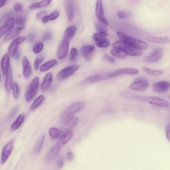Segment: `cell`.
I'll use <instances>...</instances> for the list:
<instances>
[{
    "instance_id": "1",
    "label": "cell",
    "mask_w": 170,
    "mask_h": 170,
    "mask_svg": "<svg viewBox=\"0 0 170 170\" xmlns=\"http://www.w3.org/2000/svg\"><path fill=\"white\" fill-rule=\"evenodd\" d=\"M129 97L138 101L159 107H167L169 106V102L166 100L157 97L139 95H129Z\"/></svg>"
},
{
    "instance_id": "2",
    "label": "cell",
    "mask_w": 170,
    "mask_h": 170,
    "mask_svg": "<svg viewBox=\"0 0 170 170\" xmlns=\"http://www.w3.org/2000/svg\"><path fill=\"white\" fill-rule=\"evenodd\" d=\"M117 35L122 41L134 48L142 50L146 49L148 47V45L145 42L129 37L122 32H118Z\"/></svg>"
},
{
    "instance_id": "3",
    "label": "cell",
    "mask_w": 170,
    "mask_h": 170,
    "mask_svg": "<svg viewBox=\"0 0 170 170\" xmlns=\"http://www.w3.org/2000/svg\"><path fill=\"white\" fill-rule=\"evenodd\" d=\"M85 105V103L84 102H78L72 104L63 112L61 116V121L66 122L75 113L82 110Z\"/></svg>"
},
{
    "instance_id": "4",
    "label": "cell",
    "mask_w": 170,
    "mask_h": 170,
    "mask_svg": "<svg viewBox=\"0 0 170 170\" xmlns=\"http://www.w3.org/2000/svg\"><path fill=\"white\" fill-rule=\"evenodd\" d=\"M39 80L38 77H35L30 84L25 95V100L27 102H31L36 96L39 89Z\"/></svg>"
},
{
    "instance_id": "5",
    "label": "cell",
    "mask_w": 170,
    "mask_h": 170,
    "mask_svg": "<svg viewBox=\"0 0 170 170\" xmlns=\"http://www.w3.org/2000/svg\"><path fill=\"white\" fill-rule=\"evenodd\" d=\"M149 83L146 78L140 77L137 78L130 85L129 88L139 91H144L149 87Z\"/></svg>"
},
{
    "instance_id": "6",
    "label": "cell",
    "mask_w": 170,
    "mask_h": 170,
    "mask_svg": "<svg viewBox=\"0 0 170 170\" xmlns=\"http://www.w3.org/2000/svg\"><path fill=\"white\" fill-rule=\"evenodd\" d=\"M79 68V65L75 64L64 68L58 74L56 79L58 81L66 79L75 73Z\"/></svg>"
},
{
    "instance_id": "7",
    "label": "cell",
    "mask_w": 170,
    "mask_h": 170,
    "mask_svg": "<svg viewBox=\"0 0 170 170\" xmlns=\"http://www.w3.org/2000/svg\"><path fill=\"white\" fill-rule=\"evenodd\" d=\"M96 15L99 22L106 25H108L109 23L105 15L102 2L101 0L97 1L95 9Z\"/></svg>"
},
{
    "instance_id": "8",
    "label": "cell",
    "mask_w": 170,
    "mask_h": 170,
    "mask_svg": "<svg viewBox=\"0 0 170 170\" xmlns=\"http://www.w3.org/2000/svg\"><path fill=\"white\" fill-rule=\"evenodd\" d=\"M163 53L162 49H156L144 59V62L149 63L157 62L162 58Z\"/></svg>"
},
{
    "instance_id": "9",
    "label": "cell",
    "mask_w": 170,
    "mask_h": 170,
    "mask_svg": "<svg viewBox=\"0 0 170 170\" xmlns=\"http://www.w3.org/2000/svg\"><path fill=\"white\" fill-rule=\"evenodd\" d=\"M69 40L64 38L58 48L57 52V56L60 60L64 59L67 55L69 47Z\"/></svg>"
},
{
    "instance_id": "10",
    "label": "cell",
    "mask_w": 170,
    "mask_h": 170,
    "mask_svg": "<svg viewBox=\"0 0 170 170\" xmlns=\"http://www.w3.org/2000/svg\"><path fill=\"white\" fill-rule=\"evenodd\" d=\"M139 73L138 69L135 68H121L109 74V78H110L117 76L123 75H136Z\"/></svg>"
},
{
    "instance_id": "11",
    "label": "cell",
    "mask_w": 170,
    "mask_h": 170,
    "mask_svg": "<svg viewBox=\"0 0 170 170\" xmlns=\"http://www.w3.org/2000/svg\"><path fill=\"white\" fill-rule=\"evenodd\" d=\"M26 39L25 37H20L16 38L11 43L9 48L8 55L11 57H14L16 55L19 45L23 42Z\"/></svg>"
},
{
    "instance_id": "12",
    "label": "cell",
    "mask_w": 170,
    "mask_h": 170,
    "mask_svg": "<svg viewBox=\"0 0 170 170\" xmlns=\"http://www.w3.org/2000/svg\"><path fill=\"white\" fill-rule=\"evenodd\" d=\"M14 141H11L4 147L1 158L2 164H3L6 162L9 157L11 154L14 148Z\"/></svg>"
},
{
    "instance_id": "13",
    "label": "cell",
    "mask_w": 170,
    "mask_h": 170,
    "mask_svg": "<svg viewBox=\"0 0 170 170\" xmlns=\"http://www.w3.org/2000/svg\"><path fill=\"white\" fill-rule=\"evenodd\" d=\"M93 39L96 45L99 48H106L110 45V42L108 39L98 33L93 35Z\"/></svg>"
},
{
    "instance_id": "14",
    "label": "cell",
    "mask_w": 170,
    "mask_h": 170,
    "mask_svg": "<svg viewBox=\"0 0 170 170\" xmlns=\"http://www.w3.org/2000/svg\"><path fill=\"white\" fill-rule=\"evenodd\" d=\"M170 89V83L162 81L156 83L153 86V89L155 92L163 93L167 92Z\"/></svg>"
},
{
    "instance_id": "15",
    "label": "cell",
    "mask_w": 170,
    "mask_h": 170,
    "mask_svg": "<svg viewBox=\"0 0 170 170\" xmlns=\"http://www.w3.org/2000/svg\"><path fill=\"white\" fill-rule=\"evenodd\" d=\"M95 49V47L92 45L84 46L81 49V54L86 60H89L92 57Z\"/></svg>"
},
{
    "instance_id": "16",
    "label": "cell",
    "mask_w": 170,
    "mask_h": 170,
    "mask_svg": "<svg viewBox=\"0 0 170 170\" xmlns=\"http://www.w3.org/2000/svg\"><path fill=\"white\" fill-rule=\"evenodd\" d=\"M15 23V19L14 18H10L6 22V23L1 27L0 36L2 37L14 27Z\"/></svg>"
},
{
    "instance_id": "17",
    "label": "cell",
    "mask_w": 170,
    "mask_h": 170,
    "mask_svg": "<svg viewBox=\"0 0 170 170\" xmlns=\"http://www.w3.org/2000/svg\"><path fill=\"white\" fill-rule=\"evenodd\" d=\"M108 79H110L109 77V74H107V75H97L87 78L84 81V82L90 84H93L105 81Z\"/></svg>"
},
{
    "instance_id": "18",
    "label": "cell",
    "mask_w": 170,
    "mask_h": 170,
    "mask_svg": "<svg viewBox=\"0 0 170 170\" xmlns=\"http://www.w3.org/2000/svg\"><path fill=\"white\" fill-rule=\"evenodd\" d=\"M74 4L71 1H67L65 3V9L69 21H72L74 18L75 8Z\"/></svg>"
},
{
    "instance_id": "19",
    "label": "cell",
    "mask_w": 170,
    "mask_h": 170,
    "mask_svg": "<svg viewBox=\"0 0 170 170\" xmlns=\"http://www.w3.org/2000/svg\"><path fill=\"white\" fill-rule=\"evenodd\" d=\"M53 76L52 73H48L44 78L43 81L41 85V91L42 92H45L49 88L51 85Z\"/></svg>"
},
{
    "instance_id": "20",
    "label": "cell",
    "mask_w": 170,
    "mask_h": 170,
    "mask_svg": "<svg viewBox=\"0 0 170 170\" xmlns=\"http://www.w3.org/2000/svg\"><path fill=\"white\" fill-rule=\"evenodd\" d=\"M146 40L148 42L156 44H164L170 43V37H156L148 36L146 37Z\"/></svg>"
},
{
    "instance_id": "21",
    "label": "cell",
    "mask_w": 170,
    "mask_h": 170,
    "mask_svg": "<svg viewBox=\"0 0 170 170\" xmlns=\"http://www.w3.org/2000/svg\"><path fill=\"white\" fill-rule=\"evenodd\" d=\"M10 58L8 54L4 55L2 60L1 67L3 75H7L9 69L10 68Z\"/></svg>"
},
{
    "instance_id": "22",
    "label": "cell",
    "mask_w": 170,
    "mask_h": 170,
    "mask_svg": "<svg viewBox=\"0 0 170 170\" xmlns=\"http://www.w3.org/2000/svg\"><path fill=\"white\" fill-rule=\"evenodd\" d=\"M23 28L24 27L23 26H19L13 29L4 37V40L9 41L12 40L18 35L20 32L23 30Z\"/></svg>"
},
{
    "instance_id": "23",
    "label": "cell",
    "mask_w": 170,
    "mask_h": 170,
    "mask_svg": "<svg viewBox=\"0 0 170 170\" xmlns=\"http://www.w3.org/2000/svg\"><path fill=\"white\" fill-rule=\"evenodd\" d=\"M78 122V118L73 117L70 118L66 122L64 125V128L66 130L70 131L75 127Z\"/></svg>"
},
{
    "instance_id": "24",
    "label": "cell",
    "mask_w": 170,
    "mask_h": 170,
    "mask_svg": "<svg viewBox=\"0 0 170 170\" xmlns=\"http://www.w3.org/2000/svg\"><path fill=\"white\" fill-rule=\"evenodd\" d=\"M12 72L11 68H10L7 74L5 84V88L7 92H9L13 85Z\"/></svg>"
},
{
    "instance_id": "25",
    "label": "cell",
    "mask_w": 170,
    "mask_h": 170,
    "mask_svg": "<svg viewBox=\"0 0 170 170\" xmlns=\"http://www.w3.org/2000/svg\"><path fill=\"white\" fill-rule=\"evenodd\" d=\"M25 117V116L24 114H20L11 125L10 128V131L14 132L18 129L23 122Z\"/></svg>"
},
{
    "instance_id": "26",
    "label": "cell",
    "mask_w": 170,
    "mask_h": 170,
    "mask_svg": "<svg viewBox=\"0 0 170 170\" xmlns=\"http://www.w3.org/2000/svg\"><path fill=\"white\" fill-rule=\"evenodd\" d=\"M95 26L98 33L103 36H108L107 28L106 25L100 22H96L95 24Z\"/></svg>"
},
{
    "instance_id": "27",
    "label": "cell",
    "mask_w": 170,
    "mask_h": 170,
    "mask_svg": "<svg viewBox=\"0 0 170 170\" xmlns=\"http://www.w3.org/2000/svg\"><path fill=\"white\" fill-rule=\"evenodd\" d=\"M77 30V28L75 26H72L68 28L65 31L64 38H66L68 40L73 37L75 34Z\"/></svg>"
},
{
    "instance_id": "28",
    "label": "cell",
    "mask_w": 170,
    "mask_h": 170,
    "mask_svg": "<svg viewBox=\"0 0 170 170\" xmlns=\"http://www.w3.org/2000/svg\"><path fill=\"white\" fill-rule=\"evenodd\" d=\"M45 99V97L44 95H39L34 100L31 107H30V110L32 111L36 110L44 101Z\"/></svg>"
},
{
    "instance_id": "29",
    "label": "cell",
    "mask_w": 170,
    "mask_h": 170,
    "mask_svg": "<svg viewBox=\"0 0 170 170\" xmlns=\"http://www.w3.org/2000/svg\"><path fill=\"white\" fill-rule=\"evenodd\" d=\"M60 15L58 10H55L49 15L46 16L42 19V22L44 24L47 23L49 21H53L58 18Z\"/></svg>"
},
{
    "instance_id": "30",
    "label": "cell",
    "mask_w": 170,
    "mask_h": 170,
    "mask_svg": "<svg viewBox=\"0 0 170 170\" xmlns=\"http://www.w3.org/2000/svg\"><path fill=\"white\" fill-rule=\"evenodd\" d=\"M57 63V60H56L49 61L42 65L40 68V71L42 72H46L55 66Z\"/></svg>"
},
{
    "instance_id": "31",
    "label": "cell",
    "mask_w": 170,
    "mask_h": 170,
    "mask_svg": "<svg viewBox=\"0 0 170 170\" xmlns=\"http://www.w3.org/2000/svg\"><path fill=\"white\" fill-rule=\"evenodd\" d=\"M130 46L122 41H118L112 44L111 47L113 49H118L125 51Z\"/></svg>"
},
{
    "instance_id": "32",
    "label": "cell",
    "mask_w": 170,
    "mask_h": 170,
    "mask_svg": "<svg viewBox=\"0 0 170 170\" xmlns=\"http://www.w3.org/2000/svg\"><path fill=\"white\" fill-rule=\"evenodd\" d=\"M111 55L115 57L119 58H123L127 55L124 50L118 49H113L111 51Z\"/></svg>"
},
{
    "instance_id": "33",
    "label": "cell",
    "mask_w": 170,
    "mask_h": 170,
    "mask_svg": "<svg viewBox=\"0 0 170 170\" xmlns=\"http://www.w3.org/2000/svg\"><path fill=\"white\" fill-rule=\"evenodd\" d=\"M45 138V136L43 135L38 139L34 149L35 153L38 154L41 151L44 143Z\"/></svg>"
},
{
    "instance_id": "34",
    "label": "cell",
    "mask_w": 170,
    "mask_h": 170,
    "mask_svg": "<svg viewBox=\"0 0 170 170\" xmlns=\"http://www.w3.org/2000/svg\"><path fill=\"white\" fill-rule=\"evenodd\" d=\"M125 51L127 55L131 56H139L142 55L143 54L142 50L134 48L131 46L128 47Z\"/></svg>"
},
{
    "instance_id": "35",
    "label": "cell",
    "mask_w": 170,
    "mask_h": 170,
    "mask_svg": "<svg viewBox=\"0 0 170 170\" xmlns=\"http://www.w3.org/2000/svg\"><path fill=\"white\" fill-rule=\"evenodd\" d=\"M51 1H43L41 2L34 3L30 5L29 8L30 9H34L41 8L46 7L48 6L50 3Z\"/></svg>"
},
{
    "instance_id": "36",
    "label": "cell",
    "mask_w": 170,
    "mask_h": 170,
    "mask_svg": "<svg viewBox=\"0 0 170 170\" xmlns=\"http://www.w3.org/2000/svg\"><path fill=\"white\" fill-rule=\"evenodd\" d=\"M49 133L51 137L53 139L59 138L61 135L60 131L56 128H52L49 130Z\"/></svg>"
},
{
    "instance_id": "37",
    "label": "cell",
    "mask_w": 170,
    "mask_h": 170,
    "mask_svg": "<svg viewBox=\"0 0 170 170\" xmlns=\"http://www.w3.org/2000/svg\"><path fill=\"white\" fill-rule=\"evenodd\" d=\"M12 90L14 98L16 99H18L19 96L20 91L19 87L16 82H15L13 84Z\"/></svg>"
},
{
    "instance_id": "38",
    "label": "cell",
    "mask_w": 170,
    "mask_h": 170,
    "mask_svg": "<svg viewBox=\"0 0 170 170\" xmlns=\"http://www.w3.org/2000/svg\"><path fill=\"white\" fill-rule=\"evenodd\" d=\"M19 108L20 107L19 106H16L13 108L11 111L6 117V120L7 121H10L12 120L18 112Z\"/></svg>"
},
{
    "instance_id": "39",
    "label": "cell",
    "mask_w": 170,
    "mask_h": 170,
    "mask_svg": "<svg viewBox=\"0 0 170 170\" xmlns=\"http://www.w3.org/2000/svg\"><path fill=\"white\" fill-rule=\"evenodd\" d=\"M143 69L147 73L153 76H159L163 74V72L160 70H154L146 67L143 68Z\"/></svg>"
},
{
    "instance_id": "40",
    "label": "cell",
    "mask_w": 170,
    "mask_h": 170,
    "mask_svg": "<svg viewBox=\"0 0 170 170\" xmlns=\"http://www.w3.org/2000/svg\"><path fill=\"white\" fill-rule=\"evenodd\" d=\"M44 46L43 43L42 42H38L34 45L33 48V51L35 54H38L41 53L43 49Z\"/></svg>"
},
{
    "instance_id": "41",
    "label": "cell",
    "mask_w": 170,
    "mask_h": 170,
    "mask_svg": "<svg viewBox=\"0 0 170 170\" xmlns=\"http://www.w3.org/2000/svg\"><path fill=\"white\" fill-rule=\"evenodd\" d=\"M32 69L29 65L23 67V76L25 78L28 79L31 75Z\"/></svg>"
},
{
    "instance_id": "42",
    "label": "cell",
    "mask_w": 170,
    "mask_h": 170,
    "mask_svg": "<svg viewBox=\"0 0 170 170\" xmlns=\"http://www.w3.org/2000/svg\"><path fill=\"white\" fill-rule=\"evenodd\" d=\"M15 19L16 24L19 26L24 27V25L25 24L26 21V19L25 17L19 16Z\"/></svg>"
},
{
    "instance_id": "43",
    "label": "cell",
    "mask_w": 170,
    "mask_h": 170,
    "mask_svg": "<svg viewBox=\"0 0 170 170\" xmlns=\"http://www.w3.org/2000/svg\"><path fill=\"white\" fill-rule=\"evenodd\" d=\"M44 58L43 56H40V57H38L35 60V61L34 63V67L35 69L36 70H37L38 69L39 65L44 60Z\"/></svg>"
},
{
    "instance_id": "44",
    "label": "cell",
    "mask_w": 170,
    "mask_h": 170,
    "mask_svg": "<svg viewBox=\"0 0 170 170\" xmlns=\"http://www.w3.org/2000/svg\"><path fill=\"white\" fill-rule=\"evenodd\" d=\"M117 15L121 19H127L129 16V13L126 11H120L118 12Z\"/></svg>"
},
{
    "instance_id": "45",
    "label": "cell",
    "mask_w": 170,
    "mask_h": 170,
    "mask_svg": "<svg viewBox=\"0 0 170 170\" xmlns=\"http://www.w3.org/2000/svg\"><path fill=\"white\" fill-rule=\"evenodd\" d=\"M52 33L51 32L47 31L43 34L42 36V40L43 41H48L52 37Z\"/></svg>"
},
{
    "instance_id": "46",
    "label": "cell",
    "mask_w": 170,
    "mask_h": 170,
    "mask_svg": "<svg viewBox=\"0 0 170 170\" xmlns=\"http://www.w3.org/2000/svg\"><path fill=\"white\" fill-rule=\"evenodd\" d=\"M78 54V50L76 48H73L71 52V60H75Z\"/></svg>"
},
{
    "instance_id": "47",
    "label": "cell",
    "mask_w": 170,
    "mask_h": 170,
    "mask_svg": "<svg viewBox=\"0 0 170 170\" xmlns=\"http://www.w3.org/2000/svg\"><path fill=\"white\" fill-rule=\"evenodd\" d=\"M103 58L106 61L113 64L115 62V60L111 57L110 56L107 54H105L103 56Z\"/></svg>"
},
{
    "instance_id": "48",
    "label": "cell",
    "mask_w": 170,
    "mask_h": 170,
    "mask_svg": "<svg viewBox=\"0 0 170 170\" xmlns=\"http://www.w3.org/2000/svg\"><path fill=\"white\" fill-rule=\"evenodd\" d=\"M47 12L46 11L44 10L40 11L37 14L36 16V18L38 19H43L44 17L46 16L47 14Z\"/></svg>"
},
{
    "instance_id": "49",
    "label": "cell",
    "mask_w": 170,
    "mask_h": 170,
    "mask_svg": "<svg viewBox=\"0 0 170 170\" xmlns=\"http://www.w3.org/2000/svg\"><path fill=\"white\" fill-rule=\"evenodd\" d=\"M23 6L20 3H16L15 5L14 10L16 12H20L23 10Z\"/></svg>"
},
{
    "instance_id": "50",
    "label": "cell",
    "mask_w": 170,
    "mask_h": 170,
    "mask_svg": "<svg viewBox=\"0 0 170 170\" xmlns=\"http://www.w3.org/2000/svg\"><path fill=\"white\" fill-rule=\"evenodd\" d=\"M166 136L168 140L170 142V124L168 125L166 128Z\"/></svg>"
},
{
    "instance_id": "51",
    "label": "cell",
    "mask_w": 170,
    "mask_h": 170,
    "mask_svg": "<svg viewBox=\"0 0 170 170\" xmlns=\"http://www.w3.org/2000/svg\"><path fill=\"white\" fill-rule=\"evenodd\" d=\"M35 37V34L34 33H31L29 35L28 37V40L30 42H32Z\"/></svg>"
},
{
    "instance_id": "52",
    "label": "cell",
    "mask_w": 170,
    "mask_h": 170,
    "mask_svg": "<svg viewBox=\"0 0 170 170\" xmlns=\"http://www.w3.org/2000/svg\"><path fill=\"white\" fill-rule=\"evenodd\" d=\"M22 64L23 67L29 65L28 60L27 57H25V56L24 57L23 59Z\"/></svg>"
},
{
    "instance_id": "53",
    "label": "cell",
    "mask_w": 170,
    "mask_h": 170,
    "mask_svg": "<svg viewBox=\"0 0 170 170\" xmlns=\"http://www.w3.org/2000/svg\"><path fill=\"white\" fill-rule=\"evenodd\" d=\"M74 155L72 152H69L67 154V158L68 160L71 161L73 159Z\"/></svg>"
},
{
    "instance_id": "54",
    "label": "cell",
    "mask_w": 170,
    "mask_h": 170,
    "mask_svg": "<svg viewBox=\"0 0 170 170\" xmlns=\"http://www.w3.org/2000/svg\"><path fill=\"white\" fill-rule=\"evenodd\" d=\"M64 164L63 160L62 159H60L58 160L57 162V165L59 168H62Z\"/></svg>"
},
{
    "instance_id": "55",
    "label": "cell",
    "mask_w": 170,
    "mask_h": 170,
    "mask_svg": "<svg viewBox=\"0 0 170 170\" xmlns=\"http://www.w3.org/2000/svg\"><path fill=\"white\" fill-rule=\"evenodd\" d=\"M7 2L6 1H5V0H2V1H1V2H0V7L1 8L3 7Z\"/></svg>"
},
{
    "instance_id": "56",
    "label": "cell",
    "mask_w": 170,
    "mask_h": 170,
    "mask_svg": "<svg viewBox=\"0 0 170 170\" xmlns=\"http://www.w3.org/2000/svg\"><path fill=\"white\" fill-rule=\"evenodd\" d=\"M15 58L16 60L19 59V58L20 54L19 51H17L16 54Z\"/></svg>"
},
{
    "instance_id": "57",
    "label": "cell",
    "mask_w": 170,
    "mask_h": 170,
    "mask_svg": "<svg viewBox=\"0 0 170 170\" xmlns=\"http://www.w3.org/2000/svg\"><path fill=\"white\" fill-rule=\"evenodd\" d=\"M168 97L170 101V95L168 96Z\"/></svg>"
}]
</instances>
